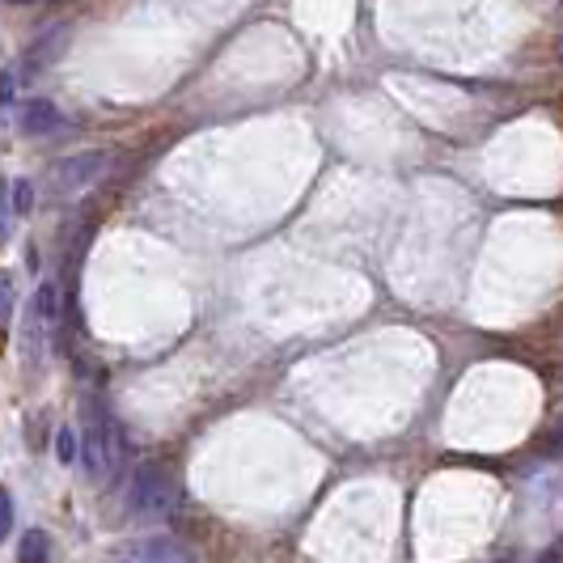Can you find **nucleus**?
Masks as SVG:
<instances>
[{
  "label": "nucleus",
  "mask_w": 563,
  "mask_h": 563,
  "mask_svg": "<svg viewBox=\"0 0 563 563\" xmlns=\"http://www.w3.org/2000/svg\"><path fill=\"white\" fill-rule=\"evenodd\" d=\"M123 457V432L114 416L107 411L102 398H85L81 402V466L93 483H107L119 471Z\"/></svg>",
  "instance_id": "obj_1"
},
{
  "label": "nucleus",
  "mask_w": 563,
  "mask_h": 563,
  "mask_svg": "<svg viewBox=\"0 0 563 563\" xmlns=\"http://www.w3.org/2000/svg\"><path fill=\"white\" fill-rule=\"evenodd\" d=\"M128 505H132V517L141 521H169L183 508V487L166 466H141L132 479Z\"/></svg>",
  "instance_id": "obj_2"
},
{
  "label": "nucleus",
  "mask_w": 563,
  "mask_h": 563,
  "mask_svg": "<svg viewBox=\"0 0 563 563\" xmlns=\"http://www.w3.org/2000/svg\"><path fill=\"white\" fill-rule=\"evenodd\" d=\"M102 169H107V153H73V157H64L52 166L47 174V187H52V196H81L85 187H93L98 178H102Z\"/></svg>",
  "instance_id": "obj_3"
},
{
  "label": "nucleus",
  "mask_w": 563,
  "mask_h": 563,
  "mask_svg": "<svg viewBox=\"0 0 563 563\" xmlns=\"http://www.w3.org/2000/svg\"><path fill=\"white\" fill-rule=\"evenodd\" d=\"M18 123H22L26 136H59L68 128V114L59 111L56 102H47V98H34V102L22 107Z\"/></svg>",
  "instance_id": "obj_4"
},
{
  "label": "nucleus",
  "mask_w": 563,
  "mask_h": 563,
  "mask_svg": "<svg viewBox=\"0 0 563 563\" xmlns=\"http://www.w3.org/2000/svg\"><path fill=\"white\" fill-rule=\"evenodd\" d=\"M169 555H174V542L162 534H148V538H132V542L114 547L107 563H169Z\"/></svg>",
  "instance_id": "obj_5"
},
{
  "label": "nucleus",
  "mask_w": 563,
  "mask_h": 563,
  "mask_svg": "<svg viewBox=\"0 0 563 563\" xmlns=\"http://www.w3.org/2000/svg\"><path fill=\"white\" fill-rule=\"evenodd\" d=\"M30 313L47 327V331H56L59 327V284L56 280H43L38 284V292H34V306H30Z\"/></svg>",
  "instance_id": "obj_6"
},
{
  "label": "nucleus",
  "mask_w": 563,
  "mask_h": 563,
  "mask_svg": "<svg viewBox=\"0 0 563 563\" xmlns=\"http://www.w3.org/2000/svg\"><path fill=\"white\" fill-rule=\"evenodd\" d=\"M18 560L22 563H52V538L43 530H26L22 547H18Z\"/></svg>",
  "instance_id": "obj_7"
},
{
  "label": "nucleus",
  "mask_w": 563,
  "mask_h": 563,
  "mask_svg": "<svg viewBox=\"0 0 563 563\" xmlns=\"http://www.w3.org/2000/svg\"><path fill=\"white\" fill-rule=\"evenodd\" d=\"M13 310H18V280L13 272H0V331L13 322Z\"/></svg>",
  "instance_id": "obj_8"
},
{
  "label": "nucleus",
  "mask_w": 563,
  "mask_h": 563,
  "mask_svg": "<svg viewBox=\"0 0 563 563\" xmlns=\"http://www.w3.org/2000/svg\"><path fill=\"white\" fill-rule=\"evenodd\" d=\"M9 196H13V212H18V217H30V208H34V183H30V178H18V183L9 187Z\"/></svg>",
  "instance_id": "obj_9"
},
{
  "label": "nucleus",
  "mask_w": 563,
  "mask_h": 563,
  "mask_svg": "<svg viewBox=\"0 0 563 563\" xmlns=\"http://www.w3.org/2000/svg\"><path fill=\"white\" fill-rule=\"evenodd\" d=\"M13 196H9V183L0 178V242H4V233H9V225H13Z\"/></svg>",
  "instance_id": "obj_10"
},
{
  "label": "nucleus",
  "mask_w": 563,
  "mask_h": 563,
  "mask_svg": "<svg viewBox=\"0 0 563 563\" xmlns=\"http://www.w3.org/2000/svg\"><path fill=\"white\" fill-rule=\"evenodd\" d=\"M9 530H13V496L0 487V542L9 538Z\"/></svg>",
  "instance_id": "obj_11"
},
{
  "label": "nucleus",
  "mask_w": 563,
  "mask_h": 563,
  "mask_svg": "<svg viewBox=\"0 0 563 563\" xmlns=\"http://www.w3.org/2000/svg\"><path fill=\"white\" fill-rule=\"evenodd\" d=\"M56 450H59V462H77V437H73V428L59 432Z\"/></svg>",
  "instance_id": "obj_12"
},
{
  "label": "nucleus",
  "mask_w": 563,
  "mask_h": 563,
  "mask_svg": "<svg viewBox=\"0 0 563 563\" xmlns=\"http://www.w3.org/2000/svg\"><path fill=\"white\" fill-rule=\"evenodd\" d=\"M13 93H18V77H13V68H4V73H0V107H9Z\"/></svg>",
  "instance_id": "obj_13"
},
{
  "label": "nucleus",
  "mask_w": 563,
  "mask_h": 563,
  "mask_svg": "<svg viewBox=\"0 0 563 563\" xmlns=\"http://www.w3.org/2000/svg\"><path fill=\"white\" fill-rule=\"evenodd\" d=\"M547 457H563V428L551 437V445H547Z\"/></svg>",
  "instance_id": "obj_14"
},
{
  "label": "nucleus",
  "mask_w": 563,
  "mask_h": 563,
  "mask_svg": "<svg viewBox=\"0 0 563 563\" xmlns=\"http://www.w3.org/2000/svg\"><path fill=\"white\" fill-rule=\"evenodd\" d=\"M560 59H563V38H560Z\"/></svg>",
  "instance_id": "obj_15"
}]
</instances>
